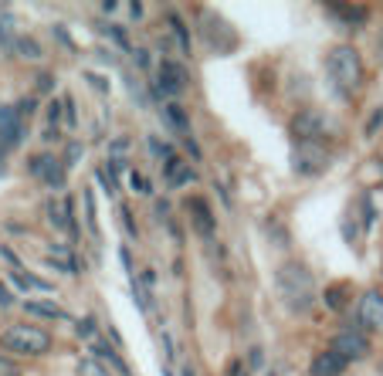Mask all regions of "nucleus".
<instances>
[{"instance_id":"obj_9","label":"nucleus","mask_w":383,"mask_h":376,"mask_svg":"<svg viewBox=\"0 0 383 376\" xmlns=\"http://www.w3.org/2000/svg\"><path fill=\"white\" fill-rule=\"evenodd\" d=\"M27 169L38 176L44 187H51V190L65 187V163H61L58 156H51V153H41V156H34V160L27 163Z\"/></svg>"},{"instance_id":"obj_8","label":"nucleus","mask_w":383,"mask_h":376,"mask_svg":"<svg viewBox=\"0 0 383 376\" xmlns=\"http://www.w3.org/2000/svg\"><path fill=\"white\" fill-rule=\"evenodd\" d=\"M187 82H190V75H187V68L180 65V61H160V72H156V92L167 95V98H173V95H180L183 89H187Z\"/></svg>"},{"instance_id":"obj_16","label":"nucleus","mask_w":383,"mask_h":376,"mask_svg":"<svg viewBox=\"0 0 383 376\" xmlns=\"http://www.w3.org/2000/svg\"><path fill=\"white\" fill-rule=\"evenodd\" d=\"M332 18H339V24H346V27H356V24H363V7H349V4H329L326 7Z\"/></svg>"},{"instance_id":"obj_27","label":"nucleus","mask_w":383,"mask_h":376,"mask_svg":"<svg viewBox=\"0 0 383 376\" xmlns=\"http://www.w3.org/2000/svg\"><path fill=\"white\" fill-rule=\"evenodd\" d=\"M82 156H85V146H82V143H72V146H68V153H65V167H75Z\"/></svg>"},{"instance_id":"obj_23","label":"nucleus","mask_w":383,"mask_h":376,"mask_svg":"<svg viewBox=\"0 0 383 376\" xmlns=\"http://www.w3.org/2000/svg\"><path fill=\"white\" fill-rule=\"evenodd\" d=\"M14 285L18 288H38V292H55L48 282H41V278H34V275H24V271H14Z\"/></svg>"},{"instance_id":"obj_18","label":"nucleus","mask_w":383,"mask_h":376,"mask_svg":"<svg viewBox=\"0 0 383 376\" xmlns=\"http://www.w3.org/2000/svg\"><path fill=\"white\" fill-rule=\"evenodd\" d=\"M167 27H170L173 31V38H176V48H180V51H183V55H190V31H187V24H183V18H180V14H167Z\"/></svg>"},{"instance_id":"obj_22","label":"nucleus","mask_w":383,"mask_h":376,"mask_svg":"<svg viewBox=\"0 0 383 376\" xmlns=\"http://www.w3.org/2000/svg\"><path fill=\"white\" fill-rule=\"evenodd\" d=\"M75 376H112V373H109V366H102V363L92 356V359H82V363H78Z\"/></svg>"},{"instance_id":"obj_32","label":"nucleus","mask_w":383,"mask_h":376,"mask_svg":"<svg viewBox=\"0 0 383 376\" xmlns=\"http://www.w3.org/2000/svg\"><path fill=\"white\" fill-rule=\"evenodd\" d=\"M129 183H133V190H139V193H150V183H146V180H143V176H139V173H129Z\"/></svg>"},{"instance_id":"obj_24","label":"nucleus","mask_w":383,"mask_h":376,"mask_svg":"<svg viewBox=\"0 0 383 376\" xmlns=\"http://www.w3.org/2000/svg\"><path fill=\"white\" fill-rule=\"evenodd\" d=\"M96 180H98V187L105 190L109 197H115V193H119V183H115V173H112V169H109V167H98Z\"/></svg>"},{"instance_id":"obj_35","label":"nucleus","mask_w":383,"mask_h":376,"mask_svg":"<svg viewBox=\"0 0 383 376\" xmlns=\"http://www.w3.org/2000/svg\"><path fill=\"white\" fill-rule=\"evenodd\" d=\"M133 58H136V65H139V68H146V65H150V58H146V51H143V48H136Z\"/></svg>"},{"instance_id":"obj_31","label":"nucleus","mask_w":383,"mask_h":376,"mask_svg":"<svg viewBox=\"0 0 383 376\" xmlns=\"http://www.w3.org/2000/svg\"><path fill=\"white\" fill-rule=\"evenodd\" d=\"M380 126H383V109H377V112L370 115V122H366V136H373Z\"/></svg>"},{"instance_id":"obj_6","label":"nucleus","mask_w":383,"mask_h":376,"mask_svg":"<svg viewBox=\"0 0 383 376\" xmlns=\"http://www.w3.org/2000/svg\"><path fill=\"white\" fill-rule=\"evenodd\" d=\"M200 31H204V41H207V48H211V51L228 55V51H234V44H238V34H234V27H231L224 18L204 14V20H200Z\"/></svg>"},{"instance_id":"obj_4","label":"nucleus","mask_w":383,"mask_h":376,"mask_svg":"<svg viewBox=\"0 0 383 376\" xmlns=\"http://www.w3.org/2000/svg\"><path fill=\"white\" fill-rule=\"evenodd\" d=\"M332 167V153L323 143H299L292 150V169L299 176H323Z\"/></svg>"},{"instance_id":"obj_11","label":"nucleus","mask_w":383,"mask_h":376,"mask_svg":"<svg viewBox=\"0 0 383 376\" xmlns=\"http://www.w3.org/2000/svg\"><path fill=\"white\" fill-rule=\"evenodd\" d=\"M187 210H190L193 231H197L200 238L211 241L214 231H217V221H214V214H211V204H207L204 197H190V200H187Z\"/></svg>"},{"instance_id":"obj_14","label":"nucleus","mask_w":383,"mask_h":376,"mask_svg":"<svg viewBox=\"0 0 383 376\" xmlns=\"http://www.w3.org/2000/svg\"><path fill=\"white\" fill-rule=\"evenodd\" d=\"M92 353L98 356V363H102V366L115 370L119 376H133V373H129V366H126V359L115 353V346H109V342H92Z\"/></svg>"},{"instance_id":"obj_10","label":"nucleus","mask_w":383,"mask_h":376,"mask_svg":"<svg viewBox=\"0 0 383 376\" xmlns=\"http://www.w3.org/2000/svg\"><path fill=\"white\" fill-rule=\"evenodd\" d=\"M353 322H356L360 329H383V292H377V288L363 292Z\"/></svg>"},{"instance_id":"obj_30","label":"nucleus","mask_w":383,"mask_h":376,"mask_svg":"<svg viewBox=\"0 0 383 376\" xmlns=\"http://www.w3.org/2000/svg\"><path fill=\"white\" fill-rule=\"evenodd\" d=\"M61 105H65V102H51V105H48V119H51V129L58 132V122H61Z\"/></svg>"},{"instance_id":"obj_25","label":"nucleus","mask_w":383,"mask_h":376,"mask_svg":"<svg viewBox=\"0 0 383 376\" xmlns=\"http://www.w3.org/2000/svg\"><path fill=\"white\" fill-rule=\"evenodd\" d=\"M82 204H85V221H89V231L98 234V217H96V200H92V190L82 193Z\"/></svg>"},{"instance_id":"obj_20","label":"nucleus","mask_w":383,"mask_h":376,"mask_svg":"<svg viewBox=\"0 0 383 376\" xmlns=\"http://www.w3.org/2000/svg\"><path fill=\"white\" fill-rule=\"evenodd\" d=\"M14 51H18L20 58H27V61H41V58H44V51H41V44L34 38H18Z\"/></svg>"},{"instance_id":"obj_21","label":"nucleus","mask_w":383,"mask_h":376,"mask_svg":"<svg viewBox=\"0 0 383 376\" xmlns=\"http://www.w3.org/2000/svg\"><path fill=\"white\" fill-rule=\"evenodd\" d=\"M0 44L7 51H14V44H18V38H14V18L11 14H0Z\"/></svg>"},{"instance_id":"obj_36","label":"nucleus","mask_w":383,"mask_h":376,"mask_svg":"<svg viewBox=\"0 0 383 376\" xmlns=\"http://www.w3.org/2000/svg\"><path fill=\"white\" fill-rule=\"evenodd\" d=\"M85 78H89V85H96L98 92H109V85H105L102 78H96V75H92V72H89V75H85Z\"/></svg>"},{"instance_id":"obj_29","label":"nucleus","mask_w":383,"mask_h":376,"mask_svg":"<svg viewBox=\"0 0 383 376\" xmlns=\"http://www.w3.org/2000/svg\"><path fill=\"white\" fill-rule=\"evenodd\" d=\"M119 214H122L126 234H129V238H136V234H139V227H136V221H133V210H129V207H119Z\"/></svg>"},{"instance_id":"obj_2","label":"nucleus","mask_w":383,"mask_h":376,"mask_svg":"<svg viewBox=\"0 0 383 376\" xmlns=\"http://www.w3.org/2000/svg\"><path fill=\"white\" fill-rule=\"evenodd\" d=\"M0 349H7L14 356H44L51 349V332L41 329V325L18 322V325L0 332Z\"/></svg>"},{"instance_id":"obj_5","label":"nucleus","mask_w":383,"mask_h":376,"mask_svg":"<svg viewBox=\"0 0 383 376\" xmlns=\"http://www.w3.org/2000/svg\"><path fill=\"white\" fill-rule=\"evenodd\" d=\"M326 126L329 119L319 109H302V112L292 115V122H288V129H292V136L299 143H323V136L329 132Z\"/></svg>"},{"instance_id":"obj_34","label":"nucleus","mask_w":383,"mask_h":376,"mask_svg":"<svg viewBox=\"0 0 383 376\" xmlns=\"http://www.w3.org/2000/svg\"><path fill=\"white\" fill-rule=\"evenodd\" d=\"M0 376H20V373H18V366H14V363L0 359Z\"/></svg>"},{"instance_id":"obj_41","label":"nucleus","mask_w":383,"mask_h":376,"mask_svg":"<svg viewBox=\"0 0 383 376\" xmlns=\"http://www.w3.org/2000/svg\"><path fill=\"white\" fill-rule=\"evenodd\" d=\"M268 376H278V373H268Z\"/></svg>"},{"instance_id":"obj_39","label":"nucleus","mask_w":383,"mask_h":376,"mask_svg":"<svg viewBox=\"0 0 383 376\" xmlns=\"http://www.w3.org/2000/svg\"><path fill=\"white\" fill-rule=\"evenodd\" d=\"M231 376H248V370L241 373V363H231Z\"/></svg>"},{"instance_id":"obj_19","label":"nucleus","mask_w":383,"mask_h":376,"mask_svg":"<svg viewBox=\"0 0 383 376\" xmlns=\"http://www.w3.org/2000/svg\"><path fill=\"white\" fill-rule=\"evenodd\" d=\"M346 299H349V285H332V288H326V295H323L326 309H332V312H343Z\"/></svg>"},{"instance_id":"obj_37","label":"nucleus","mask_w":383,"mask_h":376,"mask_svg":"<svg viewBox=\"0 0 383 376\" xmlns=\"http://www.w3.org/2000/svg\"><path fill=\"white\" fill-rule=\"evenodd\" d=\"M11 302H14V295H11V292H7V288H4V285H0V305H4V309H7V305H11Z\"/></svg>"},{"instance_id":"obj_1","label":"nucleus","mask_w":383,"mask_h":376,"mask_svg":"<svg viewBox=\"0 0 383 376\" xmlns=\"http://www.w3.org/2000/svg\"><path fill=\"white\" fill-rule=\"evenodd\" d=\"M275 292L285 302V309L292 316L309 312L316 302V278L302 261H285L275 268Z\"/></svg>"},{"instance_id":"obj_40","label":"nucleus","mask_w":383,"mask_h":376,"mask_svg":"<svg viewBox=\"0 0 383 376\" xmlns=\"http://www.w3.org/2000/svg\"><path fill=\"white\" fill-rule=\"evenodd\" d=\"M183 376H197L193 373V366H183Z\"/></svg>"},{"instance_id":"obj_26","label":"nucleus","mask_w":383,"mask_h":376,"mask_svg":"<svg viewBox=\"0 0 383 376\" xmlns=\"http://www.w3.org/2000/svg\"><path fill=\"white\" fill-rule=\"evenodd\" d=\"M75 329H78V336H82V339H92V336H96V319H92V316H85L82 322H75Z\"/></svg>"},{"instance_id":"obj_38","label":"nucleus","mask_w":383,"mask_h":376,"mask_svg":"<svg viewBox=\"0 0 383 376\" xmlns=\"http://www.w3.org/2000/svg\"><path fill=\"white\" fill-rule=\"evenodd\" d=\"M38 85H41V89H51V78H48V72H41V78H38Z\"/></svg>"},{"instance_id":"obj_17","label":"nucleus","mask_w":383,"mask_h":376,"mask_svg":"<svg viewBox=\"0 0 383 376\" xmlns=\"http://www.w3.org/2000/svg\"><path fill=\"white\" fill-rule=\"evenodd\" d=\"M163 119L170 122L173 132H180V136H190V119H187V112H183L176 102H167V105H163Z\"/></svg>"},{"instance_id":"obj_3","label":"nucleus","mask_w":383,"mask_h":376,"mask_svg":"<svg viewBox=\"0 0 383 376\" xmlns=\"http://www.w3.org/2000/svg\"><path fill=\"white\" fill-rule=\"evenodd\" d=\"M326 68H329V75H332V82L343 92L356 89L363 82V58H360V51L353 44H336L326 55Z\"/></svg>"},{"instance_id":"obj_33","label":"nucleus","mask_w":383,"mask_h":376,"mask_svg":"<svg viewBox=\"0 0 383 376\" xmlns=\"http://www.w3.org/2000/svg\"><path fill=\"white\" fill-rule=\"evenodd\" d=\"M38 109V98H20V105H18V115H31Z\"/></svg>"},{"instance_id":"obj_15","label":"nucleus","mask_w":383,"mask_h":376,"mask_svg":"<svg viewBox=\"0 0 383 376\" xmlns=\"http://www.w3.org/2000/svg\"><path fill=\"white\" fill-rule=\"evenodd\" d=\"M24 312L27 316H41V319H68V312L61 309V305H55V302H38V299H31V302H24Z\"/></svg>"},{"instance_id":"obj_28","label":"nucleus","mask_w":383,"mask_h":376,"mask_svg":"<svg viewBox=\"0 0 383 376\" xmlns=\"http://www.w3.org/2000/svg\"><path fill=\"white\" fill-rule=\"evenodd\" d=\"M146 146H150V153H153V160H163V156L170 160V156H173V153L167 150V146H163V143H160L156 136H150V143H146Z\"/></svg>"},{"instance_id":"obj_13","label":"nucleus","mask_w":383,"mask_h":376,"mask_svg":"<svg viewBox=\"0 0 383 376\" xmlns=\"http://www.w3.org/2000/svg\"><path fill=\"white\" fill-rule=\"evenodd\" d=\"M346 363L339 353H332V349H326V353H319V356L312 359V366H309V373L312 376H343L346 373Z\"/></svg>"},{"instance_id":"obj_12","label":"nucleus","mask_w":383,"mask_h":376,"mask_svg":"<svg viewBox=\"0 0 383 376\" xmlns=\"http://www.w3.org/2000/svg\"><path fill=\"white\" fill-rule=\"evenodd\" d=\"M197 180V173L190 169V163H183L180 156H170V160H163V183L170 190H180L187 187V183H193Z\"/></svg>"},{"instance_id":"obj_7","label":"nucleus","mask_w":383,"mask_h":376,"mask_svg":"<svg viewBox=\"0 0 383 376\" xmlns=\"http://www.w3.org/2000/svg\"><path fill=\"white\" fill-rule=\"evenodd\" d=\"M332 353H339L346 363H356V359L370 356V339L360 329H343L332 336Z\"/></svg>"}]
</instances>
